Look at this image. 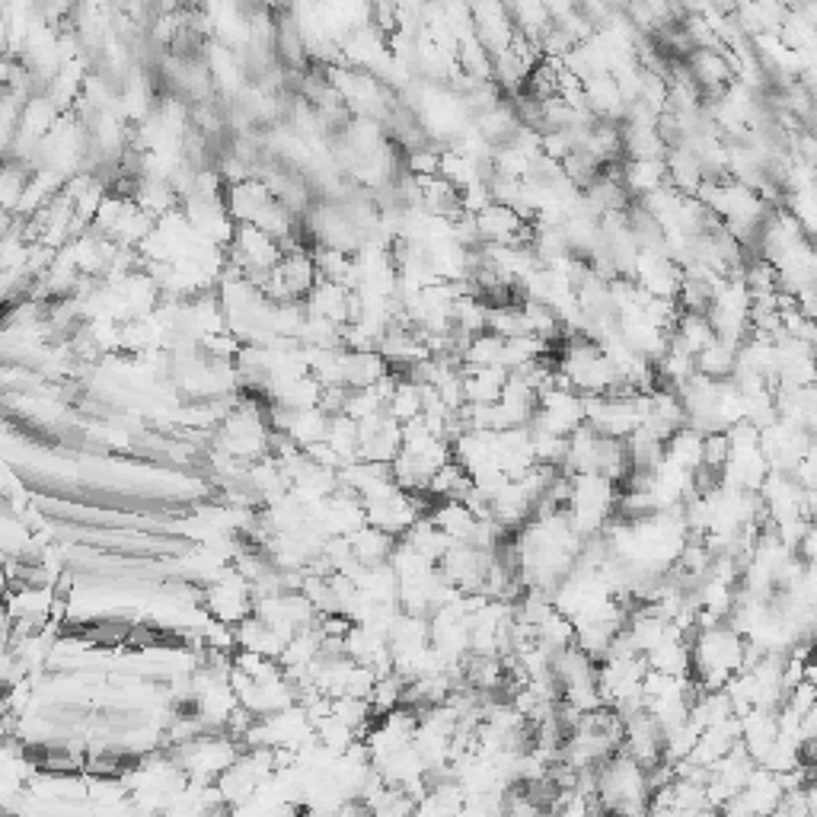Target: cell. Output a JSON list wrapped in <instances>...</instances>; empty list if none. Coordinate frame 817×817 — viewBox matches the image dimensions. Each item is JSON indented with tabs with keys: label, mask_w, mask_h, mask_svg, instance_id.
I'll return each instance as SVG.
<instances>
[{
	"label": "cell",
	"mask_w": 817,
	"mask_h": 817,
	"mask_svg": "<svg viewBox=\"0 0 817 817\" xmlns=\"http://www.w3.org/2000/svg\"><path fill=\"white\" fill-rule=\"evenodd\" d=\"M690 645H693V677L699 683V690H725V683L747 668L750 645L728 620L696 629Z\"/></svg>",
	"instance_id": "obj_1"
},
{
	"label": "cell",
	"mask_w": 817,
	"mask_h": 817,
	"mask_svg": "<svg viewBox=\"0 0 817 817\" xmlns=\"http://www.w3.org/2000/svg\"><path fill=\"white\" fill-rule=\"evenodd\" d=\"M597 798L604 811L645 814L652 786H648V766L629 750H616L610 760L597 766Z\"/></svg>",
	"instance_id": "obj_2"
},
{
	"label": "cell",
	"mask_w": 817,
	"mask_h": 817,
	"mask_svg": "<svg viewBox=\"0 0 817 817\" xmlns=\"http://www.w3.org/2000/svg\"><path fill=\"white\" fill-rule=\"evenodd\" d=\"M616 502H620V482H613L604 473H578L572 476L569 495V521L581 540L604 537V530L616 518Z\"/></svg>",
	"instance_id": "obj_3"
},
{
	"label": "cell",
	"mask_w": 817,
	"mask_h": 817,
	"mask_svg": "<svg viewBox=\"0 0 817 817\" xmlns=\"http://www.w3.org/2000/svg\"><path fill=\"white\" fill-rule=\"evenodd\" d=\"M246 744L237 741L230 731H205L186 744L173 747L170 754L176 757L179 770L189 776V782H198V786H214L233 763H237L240 750Z\"/></svg>",
	"instance_id": "obj_4"
},
{
	"label": "cell",
	"mask_w": 817,
	"mask_h": 817,
	"mask_svg": "<svg viewBox=\"0 0 817 817\" xmlns=\"http://www.w3.org/2000/svg\"><path fill=\"white\" fill-rule=\"evenodd\" d=\"M202 610L211 620L240 626L249 613H256V588L237 569H230L211 585H202Z\"/></svg>",
	"instance_id": "obj_5"
},
{
	"label": "cell",
	"mask_w": 817,
	"mask_h": 817,
	"mask_svg": "<svg viewBox=\"0 0 817 817\" xmlns=\"http://www.w3.org/2000/svg\"><path fill=\"white\" fill-rule=\"evenodd\" d=\"M588 422L585 412V396L578 390L565 387V383H556L540 393L537 399V412H533V431H546V435H565L569 438L572 431H578L581 425Z\"/></svg>",
	"instance_id": "obj_6"
},
{
	"label": "cell",
	"mask_w": 817,
	"mask_h": 817,
	"mask_svg": "<svg viewBox=\"0 0 817 817\" xmlns=\"http://www.w3.org/2000/svg\"><path fill=\"white\" fill-rule=\"evenodd\" d=\"M281 256H285L281 243L272 237L269 230H262L259 224H240L237 237H233V243L227 249V259L237 265L246 278L275 269V265L281 262Z\"/></svg>",
	"instance_id": "obj_7"
},
{
	"label": "cell",
	"mask_w": 817,
	"mask_h": 817,
	"mask_svg": "<svg viewBox=\"0 0 817 817\" xmlns=\"http://www.w3.org/2000/svg\"><path fill=\"white\" fill-rule=\"evenodd\" d=\"M690 71H693V80L699 83V90H703V99H715L722 96L731 83L738 80V71H735V55H731V48H693V55L687 58Z\"/></svg>",
	"instance_id": "obj_8"
},
{
	"label": "cell",
	"mask_w": 817,
	"mask_h": 817,
	"mask_svg": "<svg viewBox=\"0 0 817 817\" xmlns=\"http://www.w3.org/2000/svg\"><path fill=\"white\" fill-rule=\"evenodd\" d=\"M358 438H361V460L371 463H393L403 450V425H399L390 412H377L358 422Z\"/></svg>",
	"instance_id": "obj_9"
},
{
	"label": "cell",
	"mask_w": 817,
	"mask_h": 817,
	"mask_svg": "<svg viewBox=\"0 0 817 817\" xmlns=\"http://www.w3.org/2000/svg\"><path fill=\"white\" fill-rule=\"evenodd\" d=\"M782 795H786V789H782L779 773L766 770V766L757 763V770L750 773L747 786L731 798L722 811H728V814H776Z\"/></svg>",
	"instance_id": "obj_10"
},
{
	"label": "cell",
	"mask_w": 817,
	"mask_h": 817,
	"mask_svg": "<svg viewBox=\"0 0 817 817\" xmlns=\"http://www.w3.org/2000/svg\"><path fill=\"white\" fill-rule=\"evenodd\" d=\"M224 202L237 224H259L262 214L278 202V195L269 189V182H265L262 176H253V179H243V182L227 186Z\"/></svg>",
	"instance_id": "obj_11"
},
{
	"label": "cell",
	"mask_w": 817,
	"mask_h": 817,
	"mask_svg": "<svg viewBox=\"0 0 817 817\" xmlns=\"http://www.w3.org/2000/svg\"><path fill=\"white\" fill-rule=\"evenodd\" d=\"M690 632L674 629L661 645H655L652 652H645V661L652 671L671 674V677H693V645Z\"/></svg>",
	"instance_id": "obj_12"
},
{
	"label": "cell",
	"mask_w": 817,
	"mask_h": 817,
	"mask_svg": "<svg viewBox=\"0 0 817 817\" xmlns=\"http://www.w3.org/2000/svg\"><path fill=\"white\" fill-rule=\"evenodd\" d=\"M779 741V709H747L741 712V744L757 763Z\"/></svg>",
	"instance_id": "obj_13"
},
{
	"label": "cell",
	"mask_w": 817,
	"mask_h": 817,
	"mask_svg": "<svg viewBox=\"0 0 817 817\" xmlns=\"http://www.w3.org/2000/svg\"><path fill=\"white\" fill-rule=\"evenodd\" d=\"M511 371L502 364H463V393L466 403H498L505 393Z\"/></svg>",
	"instance_id": "obj_14"
},
{
	"label": "cell",
	"mask_w": 817,
	"mask_h": 817,
	"mask_svg": "<svg viewBox=\"0 0 817 817\" xmlns=\"http://www.w3.org/2000/svg\"><path fill=\"white\" fill-rule=\"evenodd\" d=\"M352 288L342 285V281H329V278H320L316 281V288L307 294V310L316 313V316H326V320L345 326L352 320Z\"/></svg>",
	"instance_id": "obj_15"
},
{
	"label": "cell",
	"mask_w": 817,
	"mask_h": 817,
	"mask_svg": "<svg viewBox=\"0 0 817 817\" xmlns=\"http://www.w3.org/2000/svg\"><path fill=\"white\" fill-rule=\"evenodd\" d=\"M431 521H435L454 543H476V533L482 524L479 514L466 502H460V498L435 502V508H431Z\"/></svg>",
	"instance_id": "obj_16"
},
{
	"label": "cell",
	"mask_w": 817,
	"mask_h": 817,
	"mask_svg": "<svg viewBox=\"0 0 817 817\" xmlns=\"http://www.w3.org/2000/svg\"><path fill=\"white\" fill-rule=\"evenodd\" d=\"M237 632V645L246 648V652H259V655H269V658H281L288 645V636L285 632H278L269 620H262L259 613H249L240 626H233Z\"/></svg>",
	"instance_id": "obj_17"
},
{
	"label": "cell",
	"mask_w": 817,
	"mask_h": 817,
	"mask_svg": "<svg viewBox=\"0 0 817 817\" xmlns=\"http://www.w3.org/2000/svg\"><path fill=\"white\" fill-rule=\"evenodd\" d=\"M393 371V364L383 358L380 348H364V352H348L342 358V374H345V387L348 390H361V387H374L380 377H387Z\"/></svg>",
	"instance_id": "obj_18"
},
{
	"label": "cell",
	"mask_w": 817,
	"mask_h": 817,
	"mask_svg": "<svg viewBox=\"0 0 817 817\" xmlns=\"http://www.w3.org/2000/svg\"><path fill=\"white\" fill-rule=\"evenodd\" d=\"M278 272H281V278H285V285L291 288L294 300H307V294L316 288V281H320V269H316L310 246L288 249L278 262Z\"/></svg>",
	"instance_id": "obj_19"
},
{
	"label": "cell",
	"mask_w": 817,
	"mask_h": 817,
	"mask_svg": "<svg viewBox=\"0 0 817 817\" xmlns=\"http://www.w3.org/2000/svg\"><path fill=\"white\" fill-rule=\"evenodd\" d=\"M585 93H588V109L597 115V119H613L623 122L626 115V99L616 77L610 71H600L594 77L585 80Z\"/></svg>",
	"instance_id": "obj_20"
},
{
	"label": "cell",
	"mask_w": 817,
	"mask_h": 817,
	"mask_svg": "<svg viewBox=\"0 0 817 817\" xmlns=\"http://www.w3.org/2000/svg\"><path fill=\"white\" fill-rule=\"evenodd\" d=\"M623 186L632 192V198H642L661 186H668V160H632L623 157L620 163Z\"/></svg>",
	"instance_id": "obj_21"
},
{
	"label": "cell",
	"mask_w": 817,
	"mask_h": 817,
	"mask_svg": "<svg viewBox=\"0 0 817 817\" xmlns=\"http://www.w3.org/2000/svg\"><path fill=\"white\" fill-rule=\"evenodd\" d=\"M715 339V329L709 313H693V310H680L677 326L671 329V348H680L687 355H699L703 348Z\"/></svg>",
	"instance_id": "obj_22"
},
{
	"label": "cell",
	"mask_w": 817,
	"mask_h": 817,
	"mask_svg": "<svg viewBox=\"0 0 817 817\" xmlns=\"http://www.w3.org/2000/svg\"><path fill=\"white\" fill-rule=\"evenodd\" d=\"M703 182H706L703 160H699L687 144L671 147V154H668V186H674L680 195L696 198V192H699Z\"/></svg>",
	"instance_id": "obj_23"
},
{
	"label": "cell",
	"mask_w": 817,
	"mask_h": 817,
	"mask_svg": "<svg viewBox=\"0 0 817 817\" xmlns=\"http://www.w3.org/2000/svg\"><path fill=\"white\" fill-rule=\"evenodd\" d=\"M671 147L664 144L658 125L623 122V157L632 160H668Z\"/></svg>",
	"instance_id": "obj_24"
},
{
	"label": "cell",
	"mask_w": 817,
	"mask_h": 817,
	"mask_svg": "<svg viewBox=\"0 0 817 817\" xmlns=\"http://www.w3.org/2000/svg\"><path fill=\"white\" fill-rule=\"evenodd\" d=\"M473 125L482 131V138H486L492 147L511 144L514 138H518V131L524 128L521 119H518V109H514V103H508V99H505V103H498L495 109L476 115Z\"/></svg>",
	"instance_id": "obj_25"
},
{
	"label": "cell",
	"mask_w": 817,
	"mask_h": 817,
	"mask_svg": "<svg viewBox=\"0 0 817 817\" xmlns=\"http://www.w3.org/2000/svg\"><path fill=\"white\" fill-rule=\"evenodd\" d=\"M348 543H352V553L361 565H380V562H390L399 540L374 524H364L355 533H348Z\"/></svg>",
	"instance_id": "obj_26"
},
{
	"label": "cell",
	"mask_w": 817,
	"mask_h": 817,
	"mask_svg": "<svg viewBox=\"0 0 817 817\" xmlns=\"http://www.w3.org/2000/svg\"><path fill=\"white\" fill-rule=\"evenodd\" d=\"M135 202L147 211V214H154V218L160 221L163 214H170L173 208L182 205V198L179 192L173 189V182L170 179H163V176H141L138 179V186H135Z\"/></svg>",
	"instance_id": "obj_27"
},
{
	"label": "cell",
	"mask_w": 817,
	"mask_h": 817,
	"mask_svg": "<svg viewBox=\"0 0 817 817\" xmlns=\"http://www.w3.org/2000/svg\"><path fill=\"white\" fill-rule=\"evenodd\" d=\"M597 457H600V435L585 422L578 431L569 435V450H565V473H597Z\"/></svg>",
	"instance_id": "obj_28"
},
{
	"label": "cell",
	"mask_w": 817,
	"mask_h": 817,
	"mask_svg": "<svg viewBox=\"0 0 817 817\" xmlns=\"http://www.w3.org/2000/svg\"><path fill=\"white\" fill-rule=\"evenodd\" d=\"M703 447H706V435L703 431H696L693 425H683L680 431L664 441V457L671 463L683 466V470H703Z\"/></svg>",
	"instance_id": "obj_29"
},
{
	"label": "cell",
	"mask_w": 817,
	"mask_h": 817,
	"mask_svg": "<svg viewBox=\"0 0 817 817\" xmlns=\"http://www.w3.org/2000/svg\"><path fill=\"white\" fill-rule=\"evenodd\" d=\"M696 371L712 380H728L738 371V348L722 339H712L703 352L696 355Z\"/></svg>",
	"instance_id": "obj_30"
},
{
	"label": "cell",
	"mask_w": 817,
	"mask_h": 817,
	"mask_svg": "<svg viewBox=\"0 0 817 817\" xmlns=\"http://www.w3.org/2000/svg\"><path fill=\"white\" fill-rule=\"evenodd\" d=\"M387 412L393 415L399 425L419 419V415L425 412V387L403 374V380L396 383V390H393L390 403H387Z\"/></svg>",
	"instance_id": "obj_31"
},
{
	"label": "cell",
	"mask_w": 817,
	"mask_h": 817,
	"mask_svg": "<svg viewBox=\"0 0 817 817\" xmlns=\"http://www.w3.org/2000/svg\"><path fill=\"white\" fill-rule=\"evenodd\" d=\"M537 632V642L546 648V652H562V648H569V645H575V636H578V629H575V620L569 613H562L559 607L553 610L546 616V620L533 629Z\"/></svg>",
	"instance_id": "obj_32"
},
{
	"label": "cell",
	"mask_w": 817,
	"mask_h": 817,
	"mask_svg": "<svg viewBox=\"0 0 817 817\" xmlns=\"http://www.w3.org/2000/svg\"><path fill=\"white\" fill-rule=\"evenodd\" d=\"M326 441H329V447L342 457V466H345V463H352V460H358V454H361L358 419H352L348 412L332 415V419H329V435H326Z\"/></svg>",
	"instance_id": "obj_33"
},
{
	"label": "cell",
	"mask_w": 817,
	"mask_h": 817,
	"mask_svg": "<svg viewBox=\"0 0 817 817\" xmlns=\"http://www.w3.org/2000/svg\"><path fill=\"white\" fill-rule=\"evenodd\" d=\"M36 166L32 163H23V160H13L7 157V166H4V179H0V192H4V211H16L20 205V198L29 186V176Z\"/></svg>",
	"instance_id": "obj_34"
},
{
	"label": "cell",
	"mask_w": 817,
	"mask_h": 817,
	"mask_svg": "<svg viewBox=\"0 0 817 817\" xmlns=\"http://www.w3.org/2000/svg\"><path fill=\"white\" fill-rule=\"evenodd\" d=\"M731 457V438L728 431H709L706 447H703V470H712L715 476L722 473V466Z\"/></svg>",
	"instance_id": "obj_35"
},
{
	"label": "cell",
	"mask_w": 817,
	"mask_h": 817,
	"mask_svg": "<svg viewBox=\"0 0 817 817\" xmlns=\"http://www.w3.org/2000/svg\"><path fill=\"white\" fill-rule=\"evenodd\" d=\"M795 553H798V559H802V562L817 565V521L808 527V533L802 537V543L795 546Z\"/></svg>",
	"instance_id": "obj_36"
},
{
	"label": "cell",
	"mask_w": 817,
	"mask_h": 817,
	"mask_svg": "<svg viewBox=\"0 0 817 817\" xmlns=\"http://www.w3.org/2000/svg\"><path fill=\"white\" fill-rule=\"evenodd\" d=\"M798 731H802V741H814L817 738V703L802 715V725H798Z\"/></svg>",
	"instance_id": "obj_37"
},
{
	"label": "cell",
	"mask_w": 817,
	"mask_h": 817,
	"mask_svg": "<svg viewBox=\"0 0 817 817\" xmlns=\"http://www.w3.org/2000/svg\"><path fill=\"white\" fill-rule=\"evenodd\" d=\"M808 431H811V435H814V441H817V412H814V419L808 422Z\"/></svg>",
	"instance_id": "obj_38"
},
{
	"label": "cell",
	"mask_w": 817,
	"mask_h": 817,
	"mask_svg": "<svg viewBox=\"0 0 817 817\" xmlns=\"http://www.w3.org/2000/svg\"><path fill=\"white\" fill-rule=\"evenodd\" d=\"M814 658H817V642H814Z\"/></svg>",
	"instance_id": "obj_39"
}]
</instances>
